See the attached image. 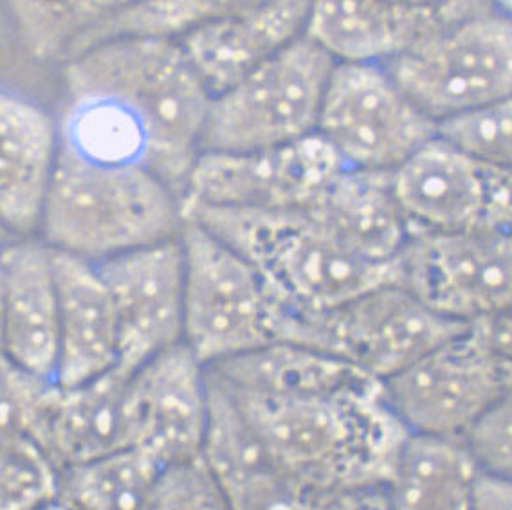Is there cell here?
Masks as SVG:
<instances>
[{"label":"cell","mask_w":512,"mask_h":510,"mask_svg":"<svg viewBox=\"0 0 512 510\" xmlns=\"http://www.w3.org/2000/svg\"><path fill=\"white\" fill-rule=\"evenodd\" d=\"M58 289L56 383L78 386L119 366V328L94 262L53 249Z\"/></svg>","instance_id":"cell-19"},{"label":"cell","mask_w":512,"mask_h":510,"mask_svg":"<svg viewBox=\"0 0 512 510\" xmlns=\"http://www.w3.org/2000/svg\"><path fill=\"white\" fill-rule=\"evenodd\" d=\"M334 67L336 60L314 40L298 38L211 98L202 152H260L311 136Z\"/></svg>","instance_id":"cell-6"},{"label":"cell","mask_w":512,"mask_h":510,"mask_svg":"<svg viewBox=\"0 0 512 510\" xmlns=\"http://www.w3.org/2000/svg\"><path fill=\"white\" fill-rule=\"evenodd\" d=\"M42 510H73V509H71V507H69V505H67V503H64V501L60 500V498H56V500L53 501V503H49V505H47L46 509H42Z\"/></svg>","instance_id":"cell-39"},{"label":"cell","mask_w":512,"mask_h":510,"mask_svg":"<svg viewBox=\"0 0 512 510\" xmlns=\"http://www.w3.org/2000/svg\"><path fill=\"white\" fill-rule=\"evenodd\" d=\"M20 38L38 60L67 58L74 44L139 0H4Z\"/></svg>","instance_id":"cell-27"},{"label":"cell","mask_w":512,"mask_h":510,"mask_svg":"<svg viewBox=\"0 0 512 510\" xmlns=\"http://www.w3.org/2000/svg\"><path fill=\"white\" fill-rule=\"evenodd\" d=\"M179 195L145 166L92 163L58 146L38 231L67 255L103 262L179 238Z\"/></svg>","instance_id":"cell-3"},{"label":"cell","mask_w":512,"mask_h":510,"mask_svg":"<svg viewBox=\"0 0 512 510\" xmlns=\"http://www.w3.org/2000/svg\"><path fill=\"white\" fill-rule=\"evenodd\" d=\"M494 8L512 17V0H493Z\"/></svg>","instance_id":"cell-38"},{"label":"cell","mask_w":512,"mask_h":510,"mask_svg":"<svg viewBox=\"0 0 512 510\" xmlns=\"http://www.w3.org/2000/svg\"><path fill=\"white\" fill-rule=\"evenodd\" d=\"M312 4L314 0H260L179 42L213 98L303 37Z\"/></svg>","instance_id":"cell-17"},{"label":"cell","mask_w":512,"mask_h":510,"mask_svg":"<svg viewBox=\"0 0 512 510\" xmlns=\"http://www.w3.org/2000/svg\"><path fill=\"white\" fill-rule=\"evenodd\" d=\"M10 240H13V237L8 235L4 229L0 228V244H6V242H10Z\"/></svg>","instance_id":"cell-40"},{"label":"cell","mask_w":512,"mask_h":510,"mask_svg":"<svg viewBox=\"0 0 512 510\" xmlns=\"http://www.w3.org/2000/svg\"><path fill=\"white\" fill-rule=\"evenodd\" d=\"M384 397L413 435L464 440L512 390V363L467 327L415 365L384 381Z\"/></svg>","instance_id":"cell-11"},{"label":"cell","mask_w":512,"mask_h":510,"mask_svg":"<svg viewBox=\"0 0 512 510\" xmlns=\"http://www.w3.org/2000/svg\"><path fill=\"white\" fill-rule=\"evenodd\" d=\"M467 327L390 283L336 309L296 312L293 345L339 357L384 383Z\"/></svg>","instance_id":"cell-7"},{"label":"cell","mask_w":512,"mask_h":510,"mask_svg":"<svg viewBox=\"0 0 512 510\" xmlns=\"http://www.w3.org/2000/svg\"><path fill=\"white\" fill-rule=\"evenodd\" d=\"M128 379L130 374L118 366L89 383L58 384L37 446L60 471L130 447Z\"/></svg>","instance_id":"cell-21"},{"label":"cell","mask_w":512,"mask_h":510,"mask_svg":"<svg viewBox=\"0 0 512 510\" xmlns=\"http://www.w3.org/2000/svg\"><path fill=\"white\" fill-rule=\"evenodd\" d=\"M440 137L512 174V98L440 121Z\"/></svg>","instance_id":"cell-31"},{"label":"cell","mask_w":512,"mask_h":510,"mask_svg":"<svg viewBox=\"0 0 512 510\" xmlns=\"http://www.w3.org/2000/svg\"><path fill=\"white\" fill-rule=\"evenodd\" d=\"M119 328V368L136 372L183 343L184 255L181 238L139 247L96 264Z\"/></svg>","instance_id":"cell-15"},{"label":"cell","mask_w":512,"mask_h":510,"mask_svg":"<svg viewBox=\"0 0 512 510\" xmlns=\"http://www.w3.org/2000/svg\"><path fill=\"white\" fill-rule=\"evenodd\" d=\"M485 473L512 480V390L464 438Z\"/></svg>","instance_id":"cell-33"},{"label":"cell","mask_w":512,"mask_h":510,"mask_svg":"<svg viewBox=\"0 0 512 510\" xmlns=\"http://www.w3.org/2000/svg\"><path fill=\"white\" fill-rule=\"evenodd\" d=\"M58 383L0 359V446L35 442L44 428Z\"/></svg>","instance_id":"cell-29"},{"label":"cell","mask_w":512,"mask_h":510,"mask_svg":"<svg viewBox=\"0 0 512 510\" xmlns=\"http://www.w3.org/2000/svg\"><path fill=\"white\" fill-rule=\"evenodd\" d=\"M345 168L318 132L260 152H202L179 197L181 210L309 211Z\"/></svg>","instance_id":"cell-10"},{"label":"cell","mask_w":512,"mask_h":510,"mask_svg":"<svg viewBox=\"0 0 512 510\" xmlns=\"http://www.w3.org/2000/svg\"><path fill=\"white\" fill-rule=\"evenodd\" d=\"M475 510H512V480L480 471L475 487Z\"/></svg>","instance_id":"cell-35"},{"label":"cell","mask_w":512,"mask_h":510,"mask_svg":"<svg viewBox=\"0 0 512 510\" xmlns=\"http://www.w3.org/2000/svg\"><path fill=\"white\" fill-rule=\"evenodd\" d=\"M493 0H449L439 6H404L392 0H314L305 35L336 64H388L476 13Z\"/></svg>","instance_id":"cell-16"},{"label":"cell","mask_w":512,"mask_h":510,"mask_svg":"<svg viewBox=\"0 0 512 510\" xmlns=\"http://www.w3.org/2000/svg\"><path fill=\"white\" fill-rule=\"evenodd\" d=\"M60 494V469L35 442L0 446V510H42Z\"/></svg>","instance_id":"cell-30"},{"label":"cell","mask_w":512,"mask_h":510,"mask_svg":"<svg viewBox=\"0 0 512 510\" xmlns=\"http://www.w3.org/2000/svg\"><path fill=\"white\" fill-rule=\"evenodd\" d=\"M208 419V368L184 343L130 374L128 446L152 456L165 469L201 456Z\"/></svg>","instance_id":"cell-14"},{"label":"cell","mask_w":512,"mask_h":510,"mask_svg":"<svg viewBox=\"0 0 512 510\" xmlns=\"http://www.w3.org/2000/svg\"><path fill=\"white\" fill-rule=\"evenodd\" d=\"M148 510H237L201 456L166 467Z\"/></svg>","instance_id":"cell-32"},{"label":"cell","mask_w":512,"mask_h":510,"mask_svg":"<svg viewBox=\"0 0 512 510\" xmlns=\"http://www.w3.org/2000/svg\"><path fill=\"white\" fill-rule=\"evenodd\" d=\"M222 388L246 415L273 464L318 487H384L410 437L386 401L381 381L312 395Z\"/></svg>","instance_id":"cell-1"},{"label":"cell","mask_w":512,"mask_h":510,"mask_svg":"<svg viewBox=\"0 0 512 510\" xmlns=\"http://www.w3.org/2000/svg\"><path fill=\"white\" fill-rule=\"evenodd\" d=\"M480 465L464 440L410 433L384 485L390 510H475Z\"/></svg>","instance_id":"cell-23"},{"label":"cell","mask_w":512,"mask_h":510,"mask_svg":"<svg viewBox=\"0 0 512 510\" xmlns=\"http://www.w3.org/2000/svg\"><path fill=\"white\" fill-rule=\"evenodd\" d=\"M433 121L512 98V17L476 13L384 64Z\"/></svg>","instance_id":"cell-8"},{"label":"cell","mask_w":512,"mask_h":510,"mask_svg":"<svg viewBox=\"0 0 512 510\" xmlns=\"http://www.w3.org/2000/svg\"><path fill=\"white\" fill-rule=\"evenodd\" d=\"M165 467L136 447L60 471L58 498L73 510H148Z\"/></svg>","instance_id":"cell-25"},{"label":"cell","mask_w":512,"mask_h":510,"mask_svg":"<svg viewBox=\"0 0 512 510\" xmlns=\"http://www.w3.org/2000/svg\"><path fill=\"white\" fill-rule=\"evenodd\" d=\"M397 285L462 323L512 307V235L413 233L395 258Z\"/></svg>","instance_id":"cell-13"},{"label":"cell","mask_w":512,"mask_h":510,"mask_svg":"<svg viewBox=\"0 0 512 510\" xmlns=\"http://www.w3.org/2000/svg\"><path fill=\"white\" fill-rule=\"evenodd\" d=\"M206 368L231 392L255 395H312L377 381L339 357L293 343H276Z\"/></svg>","instance_id":"cell-24"},{"label":"cell","mask_w":512,"mask_h":510,"mask_svg":"<svg viewBox=\"0 0 512 510\" xmlns=\"http://www.w3.org/2000/svg\"><path fill=\"white\" fill-rule=\"evenodd\" d=\"M413 233H484L512 228V174L433 137L392 172Z\"/></svg>","instance_id":"cell-12"},{"label":"cell","mask_w":512,"mask_h":510,"mask_svg":"<svg viewBox=\"0 0 512 510\" xmlns=\"http://www.w3.org/2000/svg\"><path fill=\"white\" fill-rule=\"evenodd\" d=\"M67 94L109 98L138 123L150 172L179 197L201 155L211 94L179 40L116 38L67 60Z\"/></svg>","instance_id":"cell-2"},{"label":"cell","mask_w":512,"mask_h":510,"mask_svg":"<svg viewBox=\"0 0 512 510\" xmlns=\"http://www.w3.org/2000/svg\"><path fill=\"white\" fill-rule=\"evenodd\" d=\"M397 4H404V6H417V8H426V6H439V4H446L449 0H392Z\"/></svg>","instance_id":"cell-36"},{"label":"cell","mask_w":512,"mask_h":510,"mask_svg":"<svg viewBox=\"0 0 512 510\" xmlns=\"http://www.w3.org/2000/svg\"><path fill=\"white\" fill-rule=\"evenodd\" d=\"M260 0H139L134 6L80 38L65 62L91 47L116 38H181L195 29L229 19Z\"/></svg>","instance_id":"cell-26"},{"label":"cell","mask_w":512,"mask_h":510,"mask_svg":"<svg viewBox=\"0 0 512 510\" xmlns=\"http://www.w3.org/2000/svg\"><path fill=\"white\" fill-rule=\"evenodd\" d=\"M509 233H511V235H512V228H511V229H509Z\"/></svg>","instance_id":"cell-41"},{"label":"cell","mask_w":512,"mask_h":510,"mask_svg":"<svg viewBox=\"0 0 512 510\" xmlns=\"http://www.w3.org/2000/svg\"><path fill=\"white\" fill-rule=\"evenodd\" d=\"M0 246H2V244H0Z\"/></svg>","instance_id":"cell-42"},{"label":"cell","mask_w":512,"mask_h":510,"mask_svg":"<svg viewBox=\"0 0 512 510\" xmlns=\"http://www.w3.org/2000/svg\"><path fill=\"white\" fill-rule=\"evenodd\" d=\"M237 510H390L384 487L332 489L269 467L226 491Z\"/></svg>","instance_id":"cell-28"},{"label":"cell","mask_w":512,"mask_h":510,"mask_svg":"<svg viewBox=\"0 0 512 510\" xmlns=\"http://www.w3.org/2000/svg\"><path fill=\"white\" fill-rule=\"evenodd\" d=\"M183 343L204 366L287 343L293 312L255 265L195 222L181 229Z\"/></svg>","instance_id":"cell-5"},{"label":"cell","mask_w":512,"mask_h":510,"mask_svg":"<svg viewBox=\"0 0 512 510\" xmlns=\"http://www.w3.org/2000/svg\"><path fill=\"white\" fill-rule=\"evenodd\" d=\"M469 328L493 354L512 363V307L476 319L469 323Z\"/></svg>","instance_id":"cell-34"},{"label":"cell","mask_w":512,"mask_h":510,"mask_svg":"<svg viewBox=\"0 0 512 510\" xmlns=\"http://www.w3.org/2000/svg\"><path fill=\"white\" fill-rule=\"evenodd\" d=\"M184 222L208 229L255 265L276 298L296 312H323L397 285L395 260L370 262L352 253L305 211L192 208Z\"/></svg>","instance_id":"cell-4"},{"label":"cell","mask_w":512,"mask_h":510,"mask_svg":"<svg viewBox=\"0 0 512 510\" xmlns=\"http://www.w3.org/2000/svg\"><path fill=\"white\" fill-rule=\"evenodd\" d=\"M305 213L352 253L377 264L395 260L412 237L392 172L345 168Z\"/></svg>","instance_id":"cell-22"},{"label":"cell","mask_w":512,"mask_h":510,"mask_svg":"<svg viewBox=\"0 0 512 510\" xmlns=\"http://www.w3.org/2000/svg\"><path fill=\"white\" fill-rule=\"evenodd\" d=\"M6 357L4 350V300H2V278H0V359Z\"/></svg>","instance_id":"cell-37"},{"label":"cell","mask_w":512,"mask_h":510,"mask_svg":"<svg viewBox=\"0 0 512 510\" xmlns=\"http://www.w3.org/2000/svg\"><path fill=\"white\" fill-rule=\"evenodd\" d=\"M437 128L384 65L336 64L316 132L348 168L394 172L437 137Z\"/></svg>","instance_id":"cell-9"},{"label":"cell","mask_w":512,"mask_h":510,"mask_svg":"<svg viewBox=\"0 0 512 510\" xmlns=\"http://www.w3.org/2000/svg\"><path fill=\"white\" fill-rule=\"evenodd\" d=\"M58 155L55 119L0 89V228L13 238L38 231Z\"/></svg>","instance_id":"cell-20"},{"label":"cell","mask_w":512,"mask_h":510,"mask_svg":"<svg viewBox=\"0 0 512 510\" xmlns=\"http://www.w3.org/2000/svg\"><path fill=\"white\" fill-rule=\"evenodd\" d=\"M0 278L6 357L33 374L55 379L58 289L53 249L17 238L2 244Z\"/></svg>","instance_id":"cell-18"}]
</instances>
